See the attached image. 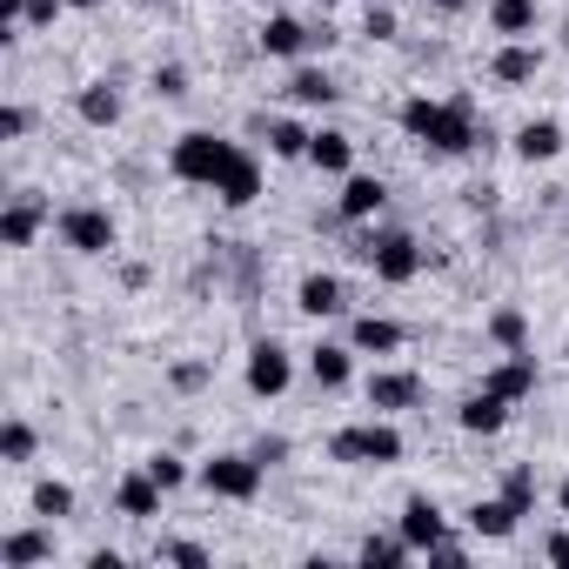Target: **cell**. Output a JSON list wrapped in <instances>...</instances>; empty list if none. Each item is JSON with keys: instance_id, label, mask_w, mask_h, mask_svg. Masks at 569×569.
<instances>
[{"instance_id": "obj_29", "label": "cell", "mask_w": 569, "mask_h": 569, "mask_svg": "<svg viewBox=\"0 0 569 569\" xmlns=\"http://www.w3.org/2000/svg\"><path fill=\"white\" fill-rule=\"evenodd\" d=\"M309 141H316V128H302L289 114L268 121V154H281V161H309Z\"/></svg>"}, {"instance_id": "obj_41", "label": "cell", "mask_w": 569, "mask_h": 569, "mask_svg": "<svg viewBox=\"0 0 569 569\" xmlns=\"http://www.w3.org/2000/svg\"><path fill=\"white\" fill-rule=\"evenodd\" d=\"M68 14V0H28V28H54Z\"/></svg>"}, {"instance_id": "obj_26", "label": "cell", "mask_w": 569, "mask_h": 569, "mask_svg": "<svg viewBox=\"0 0 569 569\" xmlns=\"http://www.w3.org/2000/svg\"><path fill=\"white\" fill-rule=\"evenodd\" d=\"M214 194H221V208H254V201H261V161L241 148V161L228 168V181H221Z\"/></svg>"}, {"instance_id": "obj_17", "label": "cell", "mask_w": 569, "mask_h": 569, "mask_svg": "<svg viewBox=\"0 0 569 569\" xmlns=\"http://www.w3.org/2000/svg\"><path fill=\"white\" fill-rule=\"evenodd\" d=\"M509 396H496V389H476V396H462V409H456V429L462 436H496L502 422H509Z\"/></svg>"}, {"instance_id": "obj_15", "label": "cell", "mask_w": 569, "mask_h": 569, "mask_svg": "<svg viewBox=\"0 0 569 569\" xmlns=\"http://www.w3.org/2000/svg\"><path fill=\"white\" fill-rule=\"evenodd\" d=\"M536 74H542V48L536 41H502L489 54V81H502V88H529Z\"/></svg>"}, {"instance_id": "obj_42", "label": "cell", "mask_w": 569, "mask_h": 569, "mask_svg": "<svg viewBox=\"0 0 569 569\" xmlns=\"http://www.w3.org/2000/svg\"><path fill=\"white\" fill-rule=\"evenodd\" d=\"M254 456L274 469V462H289V436H254Z\"/></svg>"}, {"instance_id": "obj_9", "label": "cell", "mask_w": 569, "mask_h": 569, "mask_svg": "<svg viewBox=\"0 0 569 569\" xmlns=\"http://www.w3.org/2000/svg\"><path fill=\"white\" fill-rule=\"evenodd\" d=\"M254 41H261L268 61H302L309 48H322V28H309V21H296V14H268Z\"/></svg>"}, {"instance_id": "obj_16", "label": "cell", "mask_w": 569, "mask_h": 569, "mask_svg": "<svg viewBox=\"0 0 569 569\" xmlns=\"http://www.w3.org/2000/svg\"><path fill=\"white\" fill-rule=\"evenodd\" d=\"M536 382H542V376H536V356H529V349H509V356L482 376V389H496V396H509V402L536 396Z\"/></svg>"}, {"instance_id": "obj_46", "label": "cell", "mask_w": 569, "mask_h": 569, "mask_svg": "<svg viewBox=\"0 0 569 569\" xmlns=\"http://www.w3.org/2000/svg\"><path fill=\"white\" fill-rule=\"evenodd\" d=\"M68 8H74V14H94V8H101V0H68Z\"/></svg>"}, {"instance_id": "obj_24", "label": "cell", "mask_w": 569, "mask_h": 569, "mask_svg": "<svg viewBox=\"0 0 569 569\" xmlns=\"http://www.w3.org/2000/svg\"><path fill=\"white\" fill-rule=\"evenodd\" d=\"M409 556H416V542H409L402 529H389V536H376V529H369V536L356 542V562H362V569H402Z\"/></svg>"}, {"instance_id": "obj_37", "label": "cell", "mask_w": 569, "mask_h": 569, "mask_svg": "<svg viewBox=\"0 0 569 569\" xmlns=\"http://www.w3.org/2000/svg\"><path fill=\"white\" fill-rule=\"evenodd\" d=\"M148 81H154V94H161V101H181V94H188V68H174V61H161Z\"/></svg>"}, {"instance_id": "obj_11", "label": "cell", "mask_w": 569, "mask_h": 569, "mask_svg": "<svg viewBox=\"0 0 569 569\" xmlns=\"http://www.w3.org/2000/svg\"><path fill=\"white\" fill-rule=\"evenodd\" d=\"M161 496H168V489H161V482L148 476V462H141V469H128V476L114 482V516H128V522H154V516H161Z\"/></svg>"}, {"instance_id": "obj_31", "label": "cell", "mask_w": 569, "mask_h": 569, "mask_svg": "<svg viewBox=\"0 0 569 569\" xmlns=\"http://www.w3.org/2000/svg\"><path fill=\"white\" fill-rule=\"evenodd\" d=\"M28 502H34V516H41V522H61V516H74V489H68L61 476H41Z\"/></svg>"}, {"instance_id": "obj_5", "label": "cell", "mask_w": 569, "mask_h": 569, "mask_svg": "<svg viewBox=\"0 0 569 569\" xmlns=\"http://www.w3.org/2000/svg\"><path fill=\"white\" fill-rule=\"evenodd\" d=\"M362 261L376 268L382 289H409V281L429 268V248H422L416 234H402V228H396V234H369V241H362Z\"/></svg>"}, {"instance_id": "obj_35", "label": "cell", "mask_w": 569, "mask_h": 569, "mask_svg": "<svg viewBox=\"0 0 569 569\" xmlns=\"http://www.w3.org/2000/svg\"><path fill=\"white\" fill-rule=\"evenodd\" d=\"M214 382V362H174L168 369V389H181V396H194V389H208Z\"/></svg>"}, {"instance_id": "obj_39", "label": "cell", "mask_w": 569, "mask_h": 569, "mask_svg": "<svg viewBox=\"0 0 569 569\" xmlns=\"http://www.w3.org/2000/svg\"><path fill=\"white\" fill-rule=\"evenodd\" d=\"M28 128H34V114H28L21 101H8V108H0V141H21Z\"/></svg>"}, {"instance_id": "obj_22", "label": "cell", "mask_w": 569, "mask_h": 569, "mask_svg": "<svg viewBox=\"0 0 569 569\" xmlns=\"http://www.w3.org/2000/svg\"><path fill=\"white\" fill-rule=\"evenodd\" d=\"M509 148H516V161H529V168H536V161H556V154H562V121H549V114H542V121H522Z\"/></svg>"}, {"instance_id": "obj_43", "label": "cell", "mask_w": 569, "mask_h": 569, "mask_svg": "<svg viewBox=\"0 0 569 569\" xmlns=\"http://www.w3.org/2000/svg\"><path fill=\"white\" fill-rule=\"evenodd\" d=\"M542 556H549V562H569V529H549V536H542Z\"/></svg>"}, {"instance_id": "obj_10", "label": "cell", "mask_w": 569, "mask_h": 569, "mask_svg": "<svg viewBox=\"0 0 569 569\" xmlns=\"http://www.w3.org/2000/svg\"><path fill=\"white\" fill-rule=\"evenodd\" d=\"M48 201L41 194H14L8 208H0V248H34V234L48 228Z\"/></svg>"}, {"instance_id": "obj_13", "label": "cell", "mask_w": 569, "mask_h": 569, "mask_svg": "<svg viewBox=\"0 0 569 569\" xmlns=\"http://www.w3.org/2000/svg\"><path fill=\"white\" fill-rule=\"evenodd\" d=\"M396 529L416 542V556H429V542H442V536H449V516H442V502H436V496H422V489H416V496L402 502V522H396Z\"/></svg>"}, {"instance_id": "obj_40", "label": "cell", "mask_w": 569, "mask_h": 569, "mask_svg": "<svg viewBox=\"0 0 569 569\" xmlns=\"http://www.w3.org/2000/svg\"><path fill=\"white\" fill-rule=\"evenodd\" d=\"M362 34H369V41H396V8H369Z\"/></svg>"}, {"instance_id": "obj_19", "label": "cell", "mask_w": 569, "mask_h": 569, "mask_svg": "<svg viewBox=\"0 0 569 569\" xmlns=\"http://www.w3.org/2000/svg\"><path fill=\"white\" fill-rule=\"evenodd\" d=\"M402 342H409V329L389 322V316H356V322H349V349H356V356H396Z\"/></svg>"}, {"instance_id": "obj_2", "label": "cell", "mask_w": 569, "mask_h": 569, "mask_svg": "<svg viewBox=\"0 0 569 569\" xmlns=\"http://www.w3.org/2000/svg\"><path fill=\"white\" fill-rule=\"evenodd\" d=\"M234 161H241V141L208 134V128H188V134H174V148H168V168H174V181H188V188H221Z\"/></svg>"}, {"instance_id": "obj_38", "label": "cell", "mask_w": 569, "mask_h": 569, "mask_svg": "<svg viewBox=\"0 0 569 569\" xmlns=\"http://www.w3.org/2000/svg\"><path fill=\"white\" fill-rule=\"evenodd\" d=\"M429 562H436V569H462V562H469V542H462V536H442V542H429Z\"/></svg>"}, {"instance_id": "obj_23", "label": "cell", "mask_w": 569, "mask_h": 569, "mask_svg": "<svg viewBox=\"0 0 569 569\" xmlns=\"http://www.w3.org/2000/svg\"><path fill=\"white\" fill-rule=\"evenodd\" d=\"M309 168H322V174H356V141H349L342 128H316V141H309Z\"/></svg>"}, {"instance_id": "obj_45", "label": "cell", "mask_w": 569, "mask_h": 569, "mask_svg": "<svg viewBox=\"0 0 569 569\" xmlns=\"http://www.w3.org/2000/svg\"><path fill=\"white\" fill-rule=\"evenodd\" d=\"M556 509H562V516H569V476H562V482H556Z\"/></svg>"}, {"instance_id": "obj_8", "label": "cell", "mask_w": 569, "mask_h": 569, "mask_svg": "<svg viewBox=\"0 0 569 569\" xmlns=\"http://www.w3.org/2000/svg\"><path fill=\"white\" fill-rule=\"evenodd\" d=\"M362 396H369V409H376V416H402V409H422L429 382H422L416 369H376V376L362 382Z\"/></svg>"}, {"instance_id": "obj_34", "label": "cell", "mask_w": 569, "mask_h": 569, "mask_svg": "<svg viewBox=\"0 0 569 569\" xmlns=\"http://www.w3.org/2000/svg\"><path fill=\"white\" fill-rule=\"evenodd\" d=\"M148 476H154V482H161V489L174 496V489H181V482H188L194 469H188V462H181L174 449H154V456H148Z\"/></svg>"}, {"instance_id": "obj_28", "label": "cell", "mask_w": 569, "mask_h": 569, "mask_svg": "<svg viewBox=\"0 0 569 569\" xmlns=\"http://www.w3.org/2000/svg\"><path fill=\"white\" fill-rule=\"evenodd\" d=\"M289 101H302V108H336L342 88H336L329 68H296V74H289Z\"/></svg>"}, {"instance_id": "obj_44", "label": "cell", "mask_w": 569, "mask_h": 569, "mask_svg": "<svg viewBox=\"0 0 569 569\" xmlns=\"http://www.w3.org/2000/svg\"><path fill=\"white\" fill-rule=\"evenodd\" d=\"M436 8H442V14H462V8H476V0H436Z\"/></svg>"}, {"instance_id": "obj_18", "label": "cell", "mask_w": 569, "mask_h": 569, "mask_svg": "<svg viewBox=\"0 0 569 569\" xmlns=\"http://www.w3.org/2000/svg\"><path fill=\"white\" fill-rule=\"evenodd\" d=\"M516 522H522V516H516L502 496H476V502L462 509V529H469V536H482V542H509V536H516Z\"/></svg>"}, {"instance_id": "obj_30", "label": "cell", "mask_w": 569, "mask_h": 569, "mask_svg": "<svg viewBox=\"0 0 569 569\" xmlns=\"http://www.w3.org/2000/svg\"><path fill=\"white\" fill-rule=\"evenodd\" d=\"M34 449H41V436H34L28 416H8V422H0V462H34Z\"/></svg>"}, {"instance_id": "obj_48", "label": "cell", "mask_w": 569, "mask_h": 569, "mask_svg": "<svg viewBox=\"0 0 569 569\" xmlns=\"http://www.w3.org/2000/svg\"><path fill=\"white\" fill-rule=\"evenodd\" d=\"M316 8H336V0H316Z\"/></svg>"}, {"instance_id": "obj_4", "label": "cell", "mask_w": 569, "mask_h": 569, "mask_svg": "<svg viewBox=\"0 0 569 569\" xmlns=\"http://www.w3.org/2000/svg\"><path fill=\"white\" fill-rule=\"evenodd\" d=\"M194 482H201L214 502H254L261 482H268V462H261L254 449H221V456H208V462L194 469Z\"/></svg>"}, {"instance_id": "obj_1", "label": "cell", "mask_w": 569, "mask_h": 569, "mask_svg": "<svg viewBox=\"0 0 569 569\" xmlns=\"http://www.w3.org/2000/svg\"><path fill=\"white\" fill-rule=\"evenodd\" d=\"M396 121H402V134H409L416 148H429V154H476V148H482L476 94H449V101H436V94H409Z\"/></svg>"}, {"instance_id": "obj_14", "label": "cell", "mask_w": 569, "mask_h": 569, "mask_svg": "<svg viewBox=\"0 0 569 569\" xmlns=\"http://www.w3.org/2000/svg\"><path fill=\"white\" fill-rule=\"evenodd\" d=\"M296 309H302V316H316V322L342 316V309H349V289H342V274H329V268L302 274V289H296Z\"/></svg>"}, {"instance_id": "obj_21", "label": "cell", "mask_w": 569, "mask_h": 569, "mask_svg": "<svg viewBox=\"0 0 569 569\" xmlns=\"http://www.w3.org/2000/svg\"><path fill=\"white\" fill-rule=\"evenodd\" d=\"M34 562H54V529H14L0 542V569H34Z\"/></svg>"}, {"instance_id": "obj_36", "label": "cell", "mask_w": 569, "mask_h": 569, "mask_svg": "<svg viewBox=\"0 0 569 569\" xmlns=\"http://www.w3.org/2000/svg\"><path fill=\"white\" fill-rule=\"evenodd\" d=\"M154 562H181V569H208V542H154Z\"/></svg>"}, {"instance_id": "obj_32", "label": "cell", "mask_w": 569, "mask_h": 569, "mask_svg": "<svg viewBox=\"0 0 569 569\" xmlns=\"http://www.w3.org/2000/svg\"><path fill=\"white\" fill-rule=\"evenodd\" d=\"M489 342H496L502 356H509V349H529V316H522V309H496V316H489Z\"/></svg>"}, {"instance_id": "obj_12", "label": "cell", "mask_w": 569, "mask_h": 569, "mask_svg": "<svg viewBox=\"0 0 569 569\" xmlns=\"http://www.w3.org/2000/svg\"><path fill=\"white\" fill-rule=\"evenodd\" d=\"M382 208H389V181L382 174H342V194H336L342 221H376Z\"/></svg>"}, {"instance_id": "obj_3", "label": "cell", "mask_w": 569, "mask_h": 569, "mask_svg": "<svg viewBox=\"0 0 569 569\" xmlns=\"http://www.w3.org/2000/svg\"><path fill=\"white\" fill-rule=\"evenodd\" d=\"M402 429L389 416H369V422H349L329 436V462H356V469H396L402 462Z\"/></svg>"}, {"instance_id": "obj_27", "label": "cell", "mask_w": 569, "mask_h": 569, "mask_svg": "<svg viewBox=\"0 0 569 569\" xmlns=\"http://www.w3.org/2000/svg\"><path fill=\"white\" fill-rule=\"evenodd\" d=\"M489 34L529 41V34H536V0H489Z\"/></svg>"}, {"instance_id": "obj_33", "label": "cell", "mask_w": 569, "mask_h": 569, "mask_svg": "<svg viewBox=\"0 0 569 569\" xmlns=\"http://www.w3.org/2000/svg\"><path fill=\"white\" fill-rule=\"evenodd\" d=\"M496 496H502L516 516H529V509H536V469H529V462H509V476H502Z\"/></svg>"}, {"instance_id": "obj_25", "label": "cell", "mask_w": 569, "mask_h": 569, "mask_svg": "<svg viewBox=\"0 0 569 569\" xmlns=\"http://www.w3.org/2000/svg\"><path fill=\"white\" fill-rule=\"evenodd\" d=\"M74 114H81L88 128H114V121H121V88H114V81H88V88L74 94Z\"/></svg>"}, {"instance_id": "obj_47", "label": "cell", "mask_w": 569, "mask_h": 569, "mask_svg": "<svg viewBox=\"0 0 569 569\" xmlns=\"http://www.w3.org/2000/svg\"><path fill=\"white\" fill-rule=\"evenodd\" d=\"M562 54H569V21H562Z\"/></svg>"}, {"instance_id": "obj_7", "label": "cell", "mask_w": 569, "mask_h": 569, "mask_svg": "<svg viewBox=\"0 0 569 569\" xmlns=\"http://www.w3.org/2000/svg\"><path fill=\"white\" fill-rule=\"evenodd\" d=\"M61 241H68L74 254H114V241H121V221H114L108 208L81 201V208H61Z\"/></svg>"}, {"instance_id": "obj_20", "label": "cell", "mask_w": 569, "mask_h": 569, "mask_svg": "<svg viewBox=\"0 0 569 569\" xmlns=\"http://www.w3.org/2000/svg\"><path fill=\"white\" fill-rule=\"evenodd\" d=\"M309 382H316V389H349V382H356V349H349V342L309 349Z\"/></svg>"}, {"instance_id": "obj_6", "label": "cell", "mask_w": 569, "mask_h": 569, "mask_svg": "<svg viewBox=\"0 0 569 569\" xmlns=\"http://www.w3.org/2000/svg\"><path fill=\"white\" fill-rule=\"evenodd\" d=\"M241 382H248V396H254V402L289 396V382H296V356L281 349L274 336H261V342L248 349V369H241Z\"/></svg>"}]
</instances>
